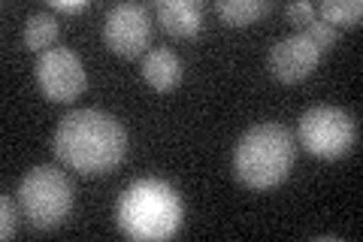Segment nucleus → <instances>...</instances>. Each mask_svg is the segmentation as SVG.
Segmentation results:
<instances>
[{"instance_id": "obj_1", "label": "nucleus", "mask_w": 363, "mask_h": 242, "mask_svg": "<svg viewBox=\"0 0 363 242\" xmlns=\"http://www.w3.org/2000/svg\"><path fill=\"white\" fill-rule=\"evenodd\" d=\"M52 148L67 170H76L82 176H104L124 160L128 133L109 112L73 109L55 128Z\"/></svg>"}, {"instance_id": "obj_2", "label": "nucleus", "mask_w": 363, "mask_h": 242, "mask_svg": "<svg viewBox=\"0 0 363 242\" xmlns=\"http://www.w3.org/2000/svg\"><path fill=\"white\" fill-rule=\"evenodd\" d=\"M185 206L164 179H136L116 203V224L133 242H155L179 233Z\"/></svg>"}, {"instance_id": "obj_3", "label": "nucleus", "mask_w": 363, "mask_h": 242, "mask_svg": "<svg viewBox=\"0 0 363 242\" xmlns=\"http://www.w3.org/2000/svg\"><path fill=\"white\" fill-rule=\"evenodd\" d=\"M294 155H297V145L285 124L264 121L240 136L233 148V172L245 188L269 191L291 176Z\"/></svg>"}, {"instance_id": "obj_4", "label": "nucleus", "mask_w": 363, "mask_h": 242, "mask_svg": "<svg viewBox=\"0 0 363 242\" xmlns=\"http://www.w3.org/2000/svg\"><path fill=\"white\" fill-rule=\"evenodd\" d=\"M18 206L33 230L61 227L73 209V185L67 172L55 164L28 170L18 182Z\"/></svg>"}, {"instance_id": "obj_5", "label": "nucleus", "mask_w": 363, "mask_h": 242, "mask_svg": "<svg viewBox=\"0 0 363 242\" xmlns=\"http://www.w3.org/2000/svg\"><path fill=\"white\" fill-rule=\"evenodd\" d=\"M300 143L315 158H342L357 143V124L345 109L318 103L300 115Z\"/></svg>"}, {"instance_id": "obj_6", "label": "nucleus", "mask_w": 363, "mask_h": 242, "mask_svg": "<svg viewBox=\"0 0 363 242\" xmlns=\"http://www.w3.org/2000/svg\"><path fill=\"white\" fill-rule=\"evenodd\" d=\"M33 76H37L40 94L52 103H70L88 88L82 57L73 49H64V45H55V49L37 55Z\"/></svg>"}, {"instance_id": "obj_7", "label": "nucleus", "mask_w": 363, "mask_h": 242, "mask_svg": "<svg viewBox=\"0 0 363 242\" xmlns=\"http://www.w3.org/2000/svg\"><path fill=\"white\" fill-rule=\"evenodd\" d=\"M104 40L121 57L143 55L152 43V13L143 4H116L104 18Z\"/></svg>"}, {"instance_id": "obj_8", "label": "nucleus", "mask_w": 363, "mask_h": 242, "mask_svg": "<svg viewBox=\"0 0 363 242\" xmlns=\"http://www.w3.org/2000/svg\"><path fill=\"white\" fill-rule=\"evenodd\" d=\"M318 61H321V52L315 49V43L306 33H291L269 49V73L285 85L309 79Z\"/></svg>"}, {"instance_id": "obj_9", "label": "nucleus", "mask_w": 363, "mask_h": 242, "mask_svg": "<svg viewBox=\"0 0 363 242\" xmlns=\"http://www.w3.org/2000/svg\"><path fill=\"white\" fill-rule=\"evenodd\" d=\"M155 13H157V25H161L169 37L191 40V37H197L203 28L200 0H157Z\"/></svg>"}, {"instance_id": "obj_10", "label": "nucleus", "mask_w": 363, "mask_h": 242, "mask_svg": "<svg viewBox=\"0 0 363 242\" xmlns=\"http://www.w3.org/2000/svg\"><path fill=\"white\" fill-rule=\"evenodd\" d=\"M143 79L155 91H173L182 79H185V67H182L179 55L169 49H152L143 57Z\"/></svg>"}, {"instance_id": "obj_11", "label": "nucleus", "mask_w": 363, "mask_h": 242, "mask_svg": "<svg viewBox=\"0 0 363 242\" xmlns=\"http://www.w3.org/2000/svg\"><path fill=\"white\" fill-rule=\"evenodd\" d=\"M215 13H218L227 25L245 28V25H255L257 18H264L269 13V4L267 0H218Z\"/></svg>"}, {"instance_id": "obj_12", "label": "nucleus", "mask_w": 363, "mask_h": 242, "mask_svg": "<svg viewBox=\"0 0 363 242\" xmlns=\"http://www.w3.org/2000/svg\"><path fill=\"white\" fill-rule=\"evenodd\" d=\"M58 18H55L52 13H37V16H30L28 18V25H25V45L30 52H49L52 49V43L58 40Z\"/></svg>"}, {"instance_id": "obj_13", "label": "nucleus", "mask_w": 363, "mask_h": 242, "mask_svg": "<svg viewBox=\"0 0 363 242\" xmlns=\"http://www.w3.org/2000/svg\"><path fill=\"white\" fill-rule=\"evenodd\" d=\"M315 13L333 28H357L363 18V4L360 0H324L315 6Z\"/></svg>"}, {"instance_id": "obj_14", "label": "nucleus", "mask_w": 363, "mask_h": 242, "mask_svg": "<svg viewBox=\"0 0 363 242\" xmlns=\"http://www.w3.org/2000/svg\"><path fill=\"white\" fill-rule=\"evenodd\" d=\"M300 33H306V37L315 43V49L321 52V55H324V52H330L333 45L339 43V31H336L333 25H327V21H321V18H312Z\"/></svg>"}, {"instance_id": "obj_15", "label": "nucleus", "mask_w": 363, "mask_h": 242, "mask_svg": "<svg viewBox=\"0 0 363 242\" xmlns=\"http://www.w3.org/2000/svg\"><path fill=\"white\" fill-rule=\"evenodd\" d=\"M16 227H18V215H16L13 197L4 194V197H0V239H13Z\"/></svg>"}, {"instance_id": "obj_16", "label": "nucleus", "mask_w": 363, "mask_h": 242, "mask_svg": "<svg viewBox=\"0 0 363 242\" xmlns=\"http://www.w3.org/2000/svg\"><path fill=\"white\" fill-rule=\"evenodd\" d=\"M285 16H288V21L294 28H297V33L309 25L312 18H318V13H315V6L309 4V0H297V4H291V6H285Z\"/></svg>"}, {"instance_id": "obj_17", "label": "nucleus", "mask_w": 363, "mask_h": 242, "mask_svg": "<svg viewBox=\"0 0 363 242\" xmlns=\"http://www.w3.org/2000/svg\"><path fill=\"white\" fill-rule=\"evenodd\" d=\"M49 6H52V9H58V13H70V16H76V13H85V9L91 6V0H76V4H70V0H52Z\"/></svg>"}]
</instances>
